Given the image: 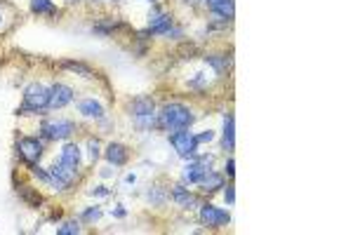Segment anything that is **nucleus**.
I'll use <instances>...</instances> for the list:
<instances>
[{
  "label": "nucleus",
  "instance_id": "nucleus-26",
  "mask_svg": "<svg viewBox=\"0 0 353 235\" xmlns=\"http://www.w3.org/2000/svg\"><path fill=\"white\" fill-rule=\"evenodd\" d=\"M224 198H226V205H233V202H236V186H226Z\"/></svg>",
  "mask_w": 353,
  "mask_h": 235
},
{
  "label": "nucleus",
  "instance_id": "nucleus-20",
  "mask_svg": "<svg viewBox=\"0 0 353 235\" xmlns=\"http://www.w3.org/2000/svg\"><path fill=\"white\" fill-rule=\"evenodd\" d=\"M19 191V198L26 202V205L31 207H40L43 205V198H40V193L36 191V188H31V186H22V188H17Z\"/></svg>",
  "mask_w": 353,
  "mask_h": 235
},
{
  "label": "nucleus",
  "instance_id": "nucleus-5",
  "mask_svg": "<svg viewBox=\"0 0 353 235\" xmlns=\"http://www.w3.org/2000/svg\"><path fill=\"white\" fill-rule=\"evenodd\" d=\"M43 151H45V144L36 137H22L19 144H17V153L24 158L26 165H33V162H40L43 158Z\"/></svg>",
  "mask_w": 353,
  "mask_h": 235
},
{
  "label": "nucleus",
  "instance_id": "nucleus-16",
  "mask_svg": "<svg viewBox=\"0 0 353 235\" xmlns=\"http://www.w3.org/2000/svg\"><path fill=\"white\" fill-rule=\"evenodd\" d=\"M78 110L85 118H94V120H101V118H104V108H101V103L94 101V99H83V101L78 103Z\"/></svg>",
  "mask_w": 353,
  "mask_h": 235
},
{
  "label": "nucleus",
  "instance_id": "nucleus-27",
  "mask_svg": "<svg viewBox=\"0 0 353 235\" xmlns=\"http://www.w3.org/2000/svg\"><path fill=\"white\" fill-rule=\"evenodd\" d=\"M215 139V132H202V134H195V141H198V144H205V141H212Z\"/></svg>",
  "mask_w": 353,
  "mask_h": 235
},
{
  "label": "nucleus",
  "instance_id": "nucleus-31",
  "mask_svg": "<svg viewBox=\"0 0 353 235\" xmlns=\"http://www.w3.org/2000/svg\"><path fill=\"white\" fill-rule=\"evenodd\" d=\"M0 24H3V15H0Z\"/></svg>",
  "mask_w": 353,
  "mask_h": 235
},
{
  "label": "nucleus",
  "instance_id": "nucleus-4",
  "mask_svg": "<svg viewBox=\"0 0 353 235\" xmlns=\"http://www.w3.org/2000/svg\"><path fill=\"white\" fill-rule=\"evenodd\" d=\"M76 132V123L73 120H45L43 127H40V134L43 139H68L71 134Z\"/></svg>",
  "mask_w": 353,
  "mask_h": 235
},
{
  "label": "nucleus",
  "instance_id": "nucleus-21",
  "mask_svg": "<svg viewBox=\"0 0 353 235\" xmlns=\"http://www.w3.org/2000/svg\"><path fill=\"white\" fill-rule=\"evenodd\" d=\"M31 12H33V15L52 17V15H57L59 10L54 8V3H52V0H31Z\"/></svg>",
  "mask_w": 353,
  "mask_h": 235
},
{
  "label": "nucleus",
  "instance_id": "nucleus-7",
  "mask_svg": "<svg viewBox=\"0 0 353 235\" xmlns=\"http://www.w3.org/2000/svg\"><path fill=\"white\" fill-rule=\"evenodd\" d=\"M200 221L207 228H222L231 221V216L226 209H219L215 205H200Z\"/></svg>",
  "mask_w": 353,
  "mask_h": 235
},
{
  "label": "nucleus",
  "instance_id": "nucleus-11",
  "mask_svg": "<svg viewBox=\"0 0 353 235\" xmlns=\"http://www.w3.org/2000/svg\"><path fill=\"white\" fill-rule=\"evenodd\" d=\"M205 59V64L207 66L215 68L217 75H226L231 71V64H233V59H231V54H207Z\"/></svg>",
  "mask_w": 353,
  "mask_h": 235
},
{
  "label": "nucleus",
  "instance_id": "nucleus-25",
  "mask_svg": "<svg viewBox=\"0 0 353 235\" xmlns=\"http://www.w3.org/2000/svg\"><path fill=\"white\" fill-rule=\"evenodd\" d=\"M87 148H90V160H97V158H99V141L97 139H90L87 141Z\"/></svg>",
  "mask_w": 353,
  "mask_h": 235
},
{
  "label": "nucleus",
  "instance_id": "nucleus-3",
  "mask_svg": "<svg viewBox=\"0 0 353 235\" xmlns=\"http://www.w3.org/2000/svg\"><path fill=\"white\" fill-rule=\"evenodd\" d=\"M170 144L174 146V151L179 153V158H193L195 153H198V141H195V134L188 132L186 130H174L172 134H170Z\"/></svg>",
  "mask_w": 353,
  "mask_h": 235
},
{
  "label": "nucleus",
  "instance_id": "nucleus-9",
  "mask_svg": "<svg viewBox=\"0 0 353 235\" xmlns=\"http://www.w3.org/2000/svg\"><path fill=\"white\" fill-rule=\"evenodd\" d=\"M104 158L108 160V165H113V167H123L127 158H130V151L123 146V144H118V141H111L104 151Z\"/></svg>",
  "mask_w": 353,
  "mask_h": 235
},
{
  "label": "nucleus",
  "instance_id": "nucleus-1",
  "mask_svg": "<svg viewBox=\"0 0 353 235\" xmlns=\"http://www.w3.org/2000/svg\"><path fill=\"white\" fill-rule=\"evenodd\" d=\"M47 99H50V87H45L40 82H31L24 89V103L17 108V115H33V113L43 115L47 108Z\"/></svg>",
  "mask_w": 353,
  "mask_h": 235
},
{
  "label": "nucleus",
  "instance_id": "nucleus-13",
  "mask_svg": "<svg viewBox=\"0 0 353 235\" xmlns=\"http://www.w3.org/2000/svg\"><path fill=\"white\" fill-rule=\"evenodd\" d=\"M205 172H207V167H205V165H200V162L193 158V160H191L186 167H184V172H181V179H184V184H198Z\"/></svg>",
  "mask_w": 353,
  "mask_h": 235
},
{
  "label": "nucleus",
  "instance_id": "nucleus-10",
  "mask_svg": "<svg viewBox=\"0 0 353 235\" xmlns=\"http://www.w3.org/2000/svg\"><path fill=\"white\" fill-rule=\"evenodd\" d=\"M172 198H174V202L179 207H186V209H191V207H195V205H200V200L195 198L193 193L188 191L186 186L184 184H177L172 188Z\"/></svg>",
  "mask_w": 353,
  "mask_h": 235
},
{
  "label": "nucleus",
  "instance_id": "nucleus-6",
  "mask_svg": "<svg viewBox=\"0 0 353 235\" xmlns=\"http://www.w3.org/2000/svg\"><path fill=\"white\" fill-rule=\"evenodd\" d=\"M172 29V15L160 12L158 8H153L149 15V26H146V36H167V31Z\"/></svg>",
  "mask_w": 353,
  "mask_h": 235
},
{
  "label": "nucleus",
  "instance_id": "nucleus-30",
  "mask_svg": "<svg viewBox=\"0 0 353 235\" xmlns=\"http://www.w3.org/2000/svg\"><path fill=\"white\" fill-rule=\"evenodd\" d=\"M146 3H156V0H146Z\"/></svg>",
  "mask_w": 353,
  "mask_h": 235
},
{
  "label": "nucleus",
  "instance_id": "nucleus-18",
  "mask_svg": "<svg viewBox=\"0 0 353 235\" xmlns=\"http://www.w3.org/2000/svg\"><path fill=\"white\" fill-rule=\"evenodd\" d=\"M61 162H66V165H71V167L80 169V148L76 146V144H66L64 148H61V158H59Z\"/></svg>",
  "mask_w": 353,
  "mask_h": 235
},
{
  "label": "nucleus",
  "instance_id": "nucleus-14",
  "mask_svg": "<svg viewBox=\"0 0 353 235\" xmlns=\"http://www.w3.org/2000/svg\"><path fill=\"white\" fill-rule=\"evenodd\" d=\"M198 186H200L205 193L219 191V188H224V176L219 174V172H215V169H207V172L202 174V179L198 181Z\"/></svg>",
  "mask_w": 353,
  "mask_h": 235
},
{
  "label": "nucleus",
  "instance_id": "nucleus-29",
  "mask_svg": "<svg viewBox=\"0 0 353 235\" xmlns=\"http://www.w3.org/2000/svg\"><path fill=\"white\" fill-rule=\"evenodd\" d=\"M92 195H108V188H104V186H97V188H92Z\"/></svg>",
  "mask_w": 353,
  "mask_h": 235
},
{
  "label": "nucleus",
  "instance_id": "nucleus-2",
  "mask_svg": "<svg viewBox=\"0 0 353 235\" xmlns=\"http://www.w3.org/2000/svg\"><path fill=\"white\" fill-rule=\"evenodd\" d=\"M158 123L165 130H172V132L174 130H186L193 123V113L181 103H165L163 110L158 113Z\"/></svg>",
  "mask_w": 353,
  "mask_h": 235
},
{
  "label": "nucleus",
  "instance_id": "nucleus-12",
  "mask_svg": "<svg viewBox=\"0 0 353 235\" xmlns=\"http://www.w3.org/2000/svg\"><path fill=\"white\" fill-rule=\"evenodd\" d=\"M130 110H132V115L134 118L153 115V113H156V103H153L151 96H137V99H132Z\"/></svg>",
  "mask_w": 353,
  "mask_h": 235
},
{
  "label": "nucleus",
  "instance_id": "nucleus-23",
  "mask_svg": "<svg viewBox=\"0 0 353 235\" xmlns=\"http://www.w3.org/2000/svg\"><path fill=\"white\" fill-rule=\"evenodd\" d=\"M83 228H80V221H64L61 226L57 228V235H78Z\"/></svg>",
  "mask_w": 353,
  "mask_h": 235
},
{
  "label": "nucleus",
  "instance_id": "nucleus-17",
  "mask_svg": "<svg viewBox=\"0 0 353 235\" xmlns=\"http://www.w3.org/2000/svg\"><path fill=\"white\" fill-rule=\"evenodd\" d=\"M205 3H207V8L212 10V15L233 19V0H205Z\"/></svg>",
  "mask_w": 353,
  "mask_h": 235
},
{
  "label": "nucleus",
  "instance_id": "nucleus-24",
  "mask_svg": "<svg viewBox=\"0 0 353 235\" xmlns=\"http://www.w3.org/2000/svg\"><path fill=\"white\" fill-rule=\"evenodd\" d=\"M101 209L99 207H90V209H85V212L80 214V221H85V223H94V221H99L101 219Z\"/></svg>",
  "mask_w": 353,
  "mask_h": 235
},
{
  "label": "nucleus",
  "instance_id": "nucleus-28",
  "mask_svg": "<svg viewBox=\"0 0 353 235\" xmlns=\"http://www.w3.org/2000/svg\"><path fill=\"white\" fill-rule=\"evenodd\" d=\"M226 176H231V179L236 176V160H233V158L226 160Z\"/></svg>",
  "mask_w": 353,
  "mask_h": 235
},
{
  "label": "nucleus",
  "instance_id": "nucleus-22",
  "mask_svg": "<svg viewBox=\"0 0 353 235\" xmlns=\"http://www.w3.org/2000/svg\"><path fill=\"white\" fill-rule=\"evenodd\" d=\"M115 29H123V22H115V19H104V22L94 24L92 31L94 33H99V36H111Z\"/></svg>",
  "mask_w": 353,
  "mask_h": 235
},
{
  "label": "nucleus",
  "instance_id": "nucleus-19",
  "mask_svg": "<svg viewBox=\"0 0 353 235\" xmlns=\"http://www.w3.org/2000/svg\"><path fill=\"white\" fill-rule=\"evenodd\" d=\"M59 68H66V71H73V73L83 75V78H92L94 71L87 64L83 61H71V59H64V61H59Z\"/></svg>",
  "mask_w": 353,
  "mask_h": 235
},
{
  "label": "nucleus",
  "instance_id": "nucleus-15",
  "mask_svg": "<svg viewBox=\"0 0 353 235\" xmlns=\"http://www.w3.org/2000/svg\"><path fill=\"white\" fill-rule=\"evenodd\" d=\"M222 144L226 151H233L236 146V123H233V115H224V132H222Z\"/></svg>",
  "mask_w": 353,
  "mask_h": 235
},
{
  "label": "nucleus",
  "instance_id": "nucleus-8",
  "mask_svg": "<svg viewBox=\"0 0 353 235\" xmlns=\"http://www.w3.org/2000/svg\"><path fill=\"white\" fill-rule=\"evenodd\" d=\"M73 101V89L64 82H54L50 87V99H47V108H64Z\"/></svg>",
  "mask_w": 353,
  "mask_h": 235
}]
</instances>
